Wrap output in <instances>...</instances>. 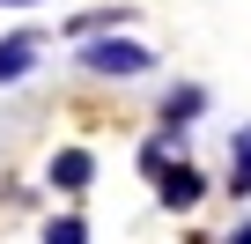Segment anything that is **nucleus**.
<instances>
[{"label": "nucleus", "mask_w": 251, "mask_h": 244, "mask_svg": "<svg viewBox=\"0 0 251 244\" xmlns=\"http://www.w3.org/2000/svg\"><path fill=\"white\" fill-rule=\"evenodd\" d=\"M81 67H89V74H118V81H126V74H148V67H155V52H148V45H133V37H89V45H81Z\"/></svg>", "instance_id": "f257e3e1"}, {"label": "nucleus", "mask_w": 251, "mask_h": 244, "mask_svg": "<svg viewBox=\"0 0 251 244\" xmlns=\"http://www.w3.org/2000/svg\"><path fill=\"white\" fill-rule=\"evenodd\" d=\"M8 8H37V0H8Z\"/></svg>", "instance_id": "9d476101"}, {"label": "nucleus", "mask_w": 251, "mask_h": 244, "mask_svg": "<svg viewBox=\"0 0 251 244\" xmlns=\"http://www.w3.org/2000/svg\"><path fill=\"white\" fill-rule=\"evenodd\" d=\"M45 244H89V222L81 215H59V222H45Z\"/></svg>", "instance_id": "6e6552de"}, {"label": "nucleus", "mask_w": 251, "mask_h": 244, "mask_svg": "<svg viewBox=\"0 0 251 244\" xmlns=\"http://www.w3.org/2000/svg\"><path fill=\"white\" fill-rule=\"evenodd\" d=\"M229 192L236 200L251 192V126H236V141H229Z\"/></svg>", "instance_id": "423d86ee"}, {"label": "nucleus", "mask_w": 251, "mask_h": 244, "mask_svg": "<svg viewBox=\"0 0 251 244\" xmlns=\"http://www.w3.org/2000/svg\"><path fill=\"white\" fill-rule=\"evenodd\" d=\"M200 192H207V178L192 170V163H177V170H155V200L177 215V207H200Z\"/></svg>", "instance_id": "f03ea898"}, {"label": "nucleus", "mask_w": 251, "mask_h": 244, "mask_svg": "<svg viewBox=\"0 0 251 244\" xmlns=\"http://www.w3.org/2000/svg\"><path fill=\"white\" fill-rule=\"evenodd\" d=\"M118 23H133V8H89L74 23V37H96V30H118Z\"/></svg>", "instance_id": "0eeeda50"}, {"label": "nucleus", "mask_w": 251, "mask_h": 244, "mask_svg": "<svg viewBox=\"0 0 251 244\" xmlns=\"http://www.w3.org/2000/svg\"><path fill=\"white\" fill-rule=\"evenodd\" d=\"M229 244H251V222H244V229H236V237H229Z\"/></svg>", "instance_id": "1a4fd4ad"}, {"label": "nucleus", "mask_w": 251, "mask_h": 244, "mask_svg": "<svg viewBox=\"0 0 251 244\" xmlns=\"http://www.w3.org/2000/svg\"><path fill=\"white\" fill-rule=\"evenodd\" d=\"M200 111H207V89H192V81H185V89H170V96H163V126H177V134H185V118H200Z\"/></svg>", "instance_id": "39448f33"}, {"label": "nucleus", "mask_w": 251, "mask_h": 244, "mask_svg": "<svg viewBox=\"0 0 251 244\" xmlns=\"http://www.w3.org/2000/svg\"><path fill=\"white\" fill-rule=\"evenodd\" d=\"M89 178H96V163H89V148H59V156H52V185H59V192H81Z\"/></svg>", "instance_id": "20e7f679"}, {"label": "nucleus", "mask_w": 251, "mask_h": 244, "mask_svg": "<svg viewBox=\"0 0 251 244\" xmlns=\"http://www.w3.org/2000/svg\"><path fill=\"white\" fill-rule=\"evenodd\" d=\"M37 52H45V37H37V30H15V37H0V81H23V74L37 67Z\"/></svg>", "instance_id": "7ed1b4c3"}]
</instances>
